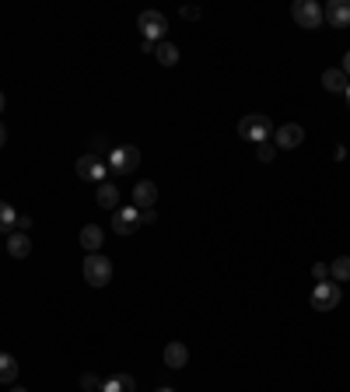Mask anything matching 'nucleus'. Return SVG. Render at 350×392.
<instances>
[{"mask_svg":"<svg viewBox=\"0 0 350 392\" xmlns=\"http://www.w3.org/2000/svg\"><path fill=\"white\" fill-rule=\"evenodd\" d=\"M28 253H32V238H28L25 231H11V235H7V256L25 260Z\"/></svg>","mask_w":350,"mask_h":392,"instance_id":"nucleus-12","label":"nucleus"},{"mask_svg":"<svg viewBox=\"0 0 350 392\" xmlns=\"http://www.w3.org/2000/svg\"><path fill=\"white\" fill-rule=\"evenodd\" d=\"M291 18L298 21V28H319L322 25V7L315 0H295Z\"/></svg>","mask_w":350,"mask_h":392,"instance_id":"nucleus-6","label":"nucleus"},{"mask_svg":"<svg viewBox=\"0 0 350 392\" xmlns=\"http://www.w3.org/2000/svg\"><path fill=\"white\" fill-rule=\"evenodd\" d=\"M137 28L144 32V43H165V32H169V18L161 11H144L137 18Z\"/></svg>","mask_w":350,"mask_h":392,"instance_id":"nucleus-3","label":"nucleus"},{"mask_svg":"<svg viewBox=\"0 0 350 392\" xmlns=\"http://www.w3.org/2000/svg\"><path fill=\"white\" fill-rule=\"evenodd\" d=\"M154 56H158L161 67H175V63H179V49H175L172 43H158L154 46Z\"/></svg>","mask_w":350,"mask_h":392,"instance_id":"nucleus-21","label":"nucleus"},{"mask_svg":"<svg viewBox=\"0 0 350 392\" xmlns=\"http://www.w3.org/2000/svg\"><path fill=\"white\" fill-rule=\"evenodd\" d=\"M102 242H105V231H102L98 224H85V228H81V245H85V253H98Z\"/></svg>","mask_w":350,"mask_h":392,"instance_id":"nucleus-15","label":"nucleus"},{"mask_svg":"<svg viewBox=\"0 0 350 392\" xmlns=\"http://www.w3.org/2000/svg\"><path fill=\"white\" fill-rule=\"evenodd\" d=\"M140 165V147L137 144H120L109 151V172L116 175H130Z\"/></svg>","mask_w":350,"mask_h":392,"instance_id":"nucleus-4","label":"nucleus"},{"mask_svg":"<svg viewBox=\"0 0 350 392\" xmlns=\"http://www.w3.org/2000/svg\"><path fill=\"white\" fill-rule=\"evenodd\" d=\"M256 158H260V161H273V158H277V147H273V140H266V144H256Z\"/></svg>","mask_w":350,"mask_h":392,"instance_id":"nucleus-23","label":"nucleus"},{"mask_svg":"<svg viewBox=\"0 0 350 392\" xmlns=\"http://www.w3.org/2000/svg\"><path fill=\"white\" fill-rule=\"evenodd\" d=\"M165 364H169V368H186V364H189V350H186V344H169V347H165Z\"/></svg>","mask_w":350,"mask_h":392,"instance_id":"nucleus-16","label":"nucleus"},{"mask_svg":"<svg viewBox=\"0 0 350 392\" xmlns=\"http://www.w3.org/2000/svg\"><path fill=\"white\" fill-rule=\"evenodd\" d=\"M95 200H98V207H105V211H120V189L105 179L102 186H98V193H95Z\"/></svg>","mask_w":350,"mask_h":392,"instance_id":"nucleus-14","label":"nucleus"},{"mask_svg":"<svg viewBox=\"0 0 350 392\" xmlns=\"http://www.w3.org/2000/svg\"><path fill=\"white\" fill-rule=\"evenodd\" d=\"M329 280H336V284L344 280V284H347L350 280V256H336V260L329 263Z\"/></svg>","mask_w":350,"mask_h":392,"instance_id":"nucleus-20","label":"nucleus"},{"mask_svg":"<svg viewBox=\"0 0 350 392\" xmlns=\"http://www.w3.org/2000/svg\"><path fill=\"white\" fill-rule=\"evenodd\" d=\"M137 228H140V211H137V207L112 211V231H116V235H133Z\"/></svg>","mask_w":350,"mask_h":392,"instance_id":"nucleus-8","label":"nucleus"},{"mask_svg":"<svg viewBox=\"0 0 350 392\" xmlns=\"http://www.w3.org/2000/svg\"><path fill=\"white\" fill-rule=\"evenodd\" d=\"M340 70H344V74L350 78V49H347V56H344V67H340Z\"/></svg>","mask_w":350,"mask_h":392,"instance_id":"nucleus-28","label":"nucleus"},{"mask_svg":"<svg viewBox=\"0 0 350 392\" xmlns=\"http://www.w3.org/2000/svg\"><path fill=\"white\" fill-rule=\"evenodd\" d=\"M85 280L91 287H105L112 280V260L102 253H88L85 256Z\"/></svg>","mask_w":350,"mask_h":392,"instance_id":"nucleus-2","label":"nucleus"},{"mask_svg":"<svg viewBox=\"0 0 350 392\" xmlns=\"http://www.w3.org/2000/svg\"><path fill=\"white\" fill-rule=\"evenodd\" d=\"M81 389L85 392H102V378H98L95 371H85V375H81Z\"/></svg>","mask_w":350,"mask_h":392,"instance_id":"nucleus-22","label":"nucleus"},{"mask_svg":"<svg viewBox=\"0 0 350 392\" xmlns=\"http://www.w3.org/2000/svg\"><path fill=\"white\" fill-rule=\"evenodd\" d=\"M182 18L196 21V18H200V7H196V4H186V7H182Z\"/></svg>","mask_w":350,"mask_h":392,"instance_id":"nucleus-25","label":"nucleus"},{"mask_svg":"<svg viewBox=\"0 0 350 392\" xmlns=\"http://www.w3.org/2000/svg\"><path fill=\"white\" fill-rule=\"evenodd\" d=\"M4 105H7V98H4V91H0V112H4Z\"/></svg>","mask_w":350,"mask_h":392,"instance_id":"nucleus-30","label":"nucleus"},{"mask_svg":"<svg viewBox=\"0 0 350 392\" xmlns=\"http://www.w3.org/2000/svg\"><path fill=\"white\" fill-rule=\"evenodd\" d=\"M238 137H242V140H253V144H266V140L273 137V123H270V116H262V112H249V116H242V123H238Z\"/></svg>","mask_w":350,"mask_h":392,"instance_id":"nucleus-1","label":"nucleus"},{"mask_svg":"<svg viewBox=\"0 0 350 392\" xmlns=\"http://www.w3.org/2000/svg\"><path fill=\"white\" fill-rule=\"evenodd\" d=\"M158 392H175V389H169V386H161V389H158Z\"/></svg>","mask_w":350,"mask_h":392,"instance_id":"nucleus-32","label":"nucleus"},{"mask_svg":"<svg viewBox=\"0 0 350 392\" xmlns=\"http://www.w3.org/2000/svg\"><path fill=\"white\" fill-rule=\"evenodd\" d=\"M347 102H350V88H347Z\"/></svg>","mask_w":350,"mask_h":392,"instance_id":"nucleus-33","label":"nucleus"},{"mask_svg":"<svg viewBox=\"0 0 350 392\" xmlns=\"http://www.w3.org/2000/svg\"><path fill=\"white\" fill-rule=\"evenodd\" d=\"M32 224H36V221H32V218H25V214H21V218H18V228H14V231H25V235H28V231H32Z\"/></svg>","mask_w":350,"mask_h":392,"instance_id":"nucleus-26","label":"nucleus"},{"mask_svg":"<svg viewBox=\"0 0 350 392\" xmlns=\"http://www.w3.org/2000/svg\"><path fill=\"white\" fill-rule=\"evenodd\" d=\"M322 21H329L333 28H347L350 25V0H329L322 7Z\"/></svg>","mask_w":350,"mask_h":392,"instance_id":"nucleus-9","label":"nucleus"},{"mask_svg":"<svg viewBox=\"0 0 350 392\" xmlns=\"http://www.w3.org/2000/svg\"><path fill=\"white\" fill-rule=\"evenodd\" d=\"M340 284L336 280H322V284H315L312 287V308L315 312H333V308L340 305Z\"/></svg>","mask_w":350,"mask_h":392,"instance_id":"nucleus-5","label":"nucleus"},{"mask_svg":"<svg viewBox=\"0 0 350 392\" xmlns=\"http://www.w3.org/2000/svg\"><path fill=\"white\" fill-rule=\"evenodd\" d=\"M4 140H7V127L0 123V147H4Z\"/></svg>","mask_w":350,"mask_h":392,"instance_id":"nucleus-29","label":"nucleus"},{"mask_svg":"<svg viewBox=\"0 0 350 392\" xmlns=\"http://www.w3.org/2000/svg\"><path fill=\"white\" fill-rule=\"evenodd\" d=\"M154 221H158L154 207H151V211H140V224H154Z\"/></svg>","mask_w":350,"mask_h":392,"instance_id":"nucleus-27","label":"nucleus"},{"mask_svg":"<svg viewBox=\"0 0 350 392\" xmlns=\"http://www.w3.org/2000/svg\"><path fill=\"white\" fill-rule=\"evenodd\" d=\"M322 88H326V91H333V95H347L350 78L340 70V67H329V70L322 74Z\"/></svg>","mask_w":350,"mask_h":392,"instance_id":"nucleus-13","label":"nucleus"},{"mask_svg":"<svg viewBox=\"0 0 350 392\" xmlns=\"http://www.w3.org/2000/svg\"><path fill=\"white\" fill-rule=\"evenodd\" d=\"M18 378V361L11 354H0V386H11Z\"/></svg>","mask_w":350,"mask_h":392,"instance_id":"nucleus-18","label":"nucleus"},{"mask_svg":"<svg viewBox=\"0 0 350 392\" xmlns=\"http://www.w3.org/2000/svg\"><path fill=\"white\" fill-rule=\"evenodd\" d=\"M154 200H158V186H154L151 179L133 186V207H137V211H151V207H154Z\"/></svg>","mask_w":350,"mask_h":392,"instance_id":"nucleus-11","label":"nucleus"},{"mask_svg":"<svg viewBox=\"0 0 350 392\" xmlns=\"http://www.w3.org/2000/svg\"><path fill=\"white\" fill-rule=\"evenodd\" d=\"M312 277H315L319 284H322V280H329V266H326V263H315V266H312Z\"/></svg>","mask_w":350,"mask_h":392,"instance_id":"nucleus-24","label":"nucleus"},{"mask_svg":"<svg viewBox=\"0 0 350 392\" xmlns=\"http://www.w3.org/2000/svg\"><path fill=\"white\" fill-rule=\"evenodd\" d=\"M102 392H137L133 375H112L109 382H102Z\"/></svg>","mask_w":350,"mask_h":392,"instance_id":"nucleus-17","label":"nucleus"},{"mask_svg":"<svg viewBox=\"0 0 350 392\" xmlns=\"http://www.w3.org/2000/svg\"><path fill=\"white\" fill-rule=\"evenodd\" d=\"M270 140H273L277 151H295V147H302V140H305V127H298V123H284V127L273 130Z\"/></svg>","mask_w":350,"mask_h":392,"instance_id":"nucleus-7","label":"nucleus"},{"mask_svg":"<svg viewBox=\"0 0 350 392\" xmlns=\"http://www.w3.org/2000/svg\"><path fill=\"white\" fill-rule=\"evenodd\" d=\"M18 228V214H14V207L7 203V200H0V235H11Z\"/></svg>","mask_w":350,"mask_h":392,"instance_id":"nucleus-19","label":"nucleus"},{"mask_svg":"<svg viewBox=\"0 0 350 392\" xmlns=\"http://www.w3.org/2000/svg\"><path fill=\"white\" fill-rule=\"evenodd\" d=\"M105 172H109V169H105L98 158H91V154L78 158V175H81L85 182H98V186H102V182H105Z\"/></svg>","mask_w":350,"mask_h":392,"instance_id":"nucleus-10","label":"nucleus"},{"mask_svg":"<svg viewBox=\"0 0 350 392\" xmlns=\"http://www.w3.org/2000/svg\"><path fill=\"white\" fill-rule=\"evenodd\" d=\"M11 392H28V389H21V386H14V389H11Z\"/></svg>","mask_w":350,"mask_h":392,"instance_id":"nucleus-31","label":"nucleus"}]
</instances>
